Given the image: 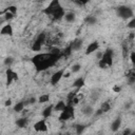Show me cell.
Instances as JSON below:
<instances>
[{
  "label": "cell",
  "instance_id": "cell-3",
  "mask_svg": "<svg viewBox=\"0 0 135 135\" xmlns=\"http://www.w3.org/2000/svg\"><path fill=\"white\" fill-rule=\"evenodd\" d=\"M113 58H114V52L112 49H108L103 52V55L100 60H98V65L101 69H107L112 66L113 64Z\"/></svg>",
  "mask_w": 135,
  "mask_h": 135
},
{
  "label": "cell",
  "instance_id": "cell-8",
  "mask_svg": "<svg viewBox=\"0 0 135 135\" xmlns=\"http://www.w3.org/2000/svg\"><path fill=\"white\" fill-rule=\"evenodd\" d=\"M34 130L36 132H47V124H46V118L40 119L34 123Z\"/></svg>",
  "mask_w": 135,
  "mask_h": 135
},
{
  "label": "cell",
  "instance_id": "cell-32",
  "mask_svg": "<svg viewBox=\"0 0 135 135\" xmlns=\"http://www.w3.org/2000/svg\"><path fill=\"white\" fill-rule=\"evenodd\" d=\"M122 133H123L124 135H130V134H132V133H133V131H132L131 129H126Z\"/></svg>",
  "mask_w": 135,
  "mask_h": 135
},
{
  "label": "cell",
  "instance_id": "cell-26",
  "mask_svg": "<svg viewBox=\"0 0 135 135\" xmlns=\"http://www.w3.org/2000/svg\"><path fill=\"white\" fill-rule=\"evenodd\" d=\"M80 70H81V65L79 63H74L72 65V68H71V72L72 73H78Z\"/></svg>",
  "mask_w": 135,
  "mask_h": 135
},
{
  "label": "cell",
  "instance_id": "cell-16",
  "mask_svg": "<svg viewBox=\"0 0 135 135\" xmlns=\"http://www.w3.org/2000/svg\"><path fill=\"white\" fill-rule=\"evenodd\" d=\"M27 124H28V118H26V117H21V118H18L16 120V126L20 129L27 127Z\"/></svg>",
  "mask_w": 135,
  "mask_h": 135
},
{
  "label": "cell",
  "instance_id": "cell-11",
  "mask_svg": "<svg viewBox=\"0 0 135 135\" xmlns=\"http://www.w3.org/2000/svg\"><path fill=\"white\" fill-rule=\"evenodd\" d=\"M0 34L2 36H13V34H14L13 26L9 23H7L5 25H2V27L0 30Z\"/></svg>",
  "mask_w": 135,
  "mask_h": 135
},
{
  "label": "cell",
  "instance_id": "cell-1",
  "mask_svg": "<svg viewBox=\"0 0 135 135\" xmlns=\"http://www.w3.org/2000/svg\"><path fill=\"white\" fill-rule=\"evenodd\" d=\"M59 58L58 53H42L33 57L32 61L35 64L37 71H43L54 65Z\"/></svg>",
  "mask_w": 135,
  "mask_h": 135
},
{
  "label": "cell",
  "instance_id": "cell-28",
  "mask_svg": "<svg viewBox=\"0 0 135 135\" xmlns=\"http://www.w3.org/2000/svg\"><path fill=\"white\" fill-rule=\"evenodd\" d=\"M101 110L103 111V112H108L110 109H111V105H110V102H103L102 104H101Z\"/></svg>",
  "mask_w": 135,
  "mask_h": 135
},
{
  "label": "cell",
  "instance_id": "cell-34",
  "mask_svg": "<svg viewBox=\"0 0 135 135\" xmlns=\"http://www.w3.org/2000/svg\"><path fill=\"white\" fill-rule=\"evenodd\" d=\"M79 4H85V3H88L90 0H76Z\"/></svg>",
  "mask_w": 135,
  "mask_h": 135
},
{
  "label": "cell",
  "instance_id": "cell-6",
  "mask_svg": "<svg viewBox=\"0 0 135 135\" xmlns=\"http://www.w3.org/2000/svg\"><path fill=\"white\" fill-rule=\"evenodd\" d=\"M45 42H46V35L44 33L39 34V36L36 38V40L34 41V43L32 45V50L34 52H39Z\"/></svg>",
  "mask_w": 135,
  "mask_h": 135
},
{
  "label": "cell",
  "instance_id": "cell-27",
  "mask_svg": "<svg viewBox=\"0 0 135 135\" xmlns=\"http://www.w3.org/2000/svg\"><path fill=\"white\" fill-rule=\"evenodd\" d=\"M5 11H6V12H11V13H13L14 15H16V14H17V6H15V5H8Z\"/></svg>",
  "mask_w": 135,
  "mask_h": 135
},
{
  "label": "cell",
  "instance_id": "cell-15",
  "mask_svg": "<svg viewBox=\"0 0 135 135\" xmlns=\"http://www.w3.org/2000/svg\"><path fill=\"white\" fill-rule=\"evenodd\" d=\"M63 19H64L65 22H68V23H73V22H75V20H76V14H75L74 12H68V13L64 14Z\"/></svg>",
  "mask_w": 135,
  "mask_h": 135
},
{
  "label": "cell",
  "instance_id": "cell-7",
  "mask_svg": "<svg viewBox=\"0 0 135 135\" xmlns=\"http://www.w3.org/2000/svg\"><path fill=\"white\" fill-rule=\"evenodd\" d=\"M64 73H65V69L63 68V69H60V70H58L57 72H55L52 76H51V79H50V82H51V84L52 85H56L62 78H63V76H64Z\"/></svg>",
  "mask_w": 135,
  "mask_h": 135
},
{
  "label": "cell",
  "instance_id": "cell-17",
  "mask_svg": "<svg viewBox=\"0 0 135 135\" xmlns=\"http://www.w3.org/2000/svg\"><path fill=\"white\" fill-rule=\"evenodd\" d=\"M97 22H98V19L96 16L90 15V16H86L84 18V23L88 25H95V24H97Z\"/></svg>",
  "mask_w": 135,
  "mask_h": 135
},
{
  "label": "cell",
  "instance_id": "cell-23",
  "mask_svg": "<svg viewBox=\"0 0 135 135\" xmlns=\"http://www.w3.org/2000/svg\"><path fill=\"white\" fill-rule=\"evenodd\" d=\"M47 101H50V95L49 94H42L38 98V102H40V103H45Z\"/></svg>",
  "mask_w": 135,
  "mask_h": 135
},
{
  "label": "cell",
  "instance_id": "cell-35",
  "mask_svg": "<svg viewBox=\"0 0 135 135\" xmlns=\"http://www.w3.org/2000/svg\"><path fill=\"white\" fill-rule=\"evenodd\" d=\"M4 104H5V107H9V105L12 104V101H11V99H7V100L5 101V103H4Z\"/></svg>",
  "mask_w": 135,
  "mask_h": 135
},
{
  "label": "cell",
  "instance_id": "cell-24",
  "mask_svg": "<svg viewBox=\"0 0 135 135\" xmlns=\"http://www.w3.org/2000/svg\"><path fill=\"white\" fill-rule=\"evenodd\" d=\"M13 63H14V58L11 57V56H7V57L4 59V61H3V64H4L6 68H11Z\"/></svg>",
  "mask_w": 135,
  "mask_h": 135
},
{
  "label": "cell",
  "instance_id": "cell-18",
  "mask_svg": "<svg viewBox=\"0 0 135 135\" xmlns=\"http://www.w3.org/2000/svg\"><path fill=\"white\" fill-rule=\"evenodd\" d=\"M54 111V104H51V105H47L44 110H42V117L43 118H49V117H51V115H52V112Z\"/></svg>",
  "mask_w": 135,
  "mask_h": 135
},
{
  "label": "cell",
  "instance_id": "cell-25",
  "mask_svg": "<svg viewBox=\"0 0 135 135\" xmlns=\"http://www.w3.org/2000/svg\"><path fill=\"white\" fill-rule=\"evenodd\" d=\"M127 26H128L130 30H135V16H134V17H132V18L128 21Z\"/></svg>",
  "mask_w": 135,
  "mask_h": 135
},
{
  "label": "cell",
  "instance_id": "cell-14",
  "mask_svg": "<svg viewBox=\"0 0 135 135\" xmlns=\"http://www.w3.org/2000/svg\"><path fill=\"white\" fill-rule=\"evenodd\" d=\"M81 112H82V114L85 115V116H92V115L95 113V110H94V108H93L91 104L86 103V104H84V105L81 108Z\"/></svg>",
  "mask_w": 135,
  "mask_h": 135
},
{
  "label": "cell",
  "instance_id": "cell-12",
  "mask_svg": "<svg viewBox=\"0 0 135 135\" xmlns=\"http://www.w3.org/2000/svg\"><path fill=\"white\" fill-rule=\"evenodd\" d=\"M70 46H71V49H72L73 52H74V51H79V50H81L82 46H83V41H82V39H80V38H76L75 40L72 41V43L70 44Z\"/></svg>",
  "mask_w": 135,
  "mask_h": 135
},
{
  "label": "cell",
  "instance_id": "cell-31",
  "mask_svg": "<svg viewBox=\"0 0 135 135\" xmlns=\"http://www.w3.org/2000/svg\"><path fill=\"white\" fill-rule=\"evenodd\" d=\"M95 54H96V59H97V60H100V59H101V57H102V55H103V52L98 50Z\"/></svg>",
  "mask_w": 135,
  "mask_h": 135
},
{
  "label": "cell",
  "instance_id": "cell-37",
  "mask_svg": "<svg viewBox=\"0 0 135 135\" xmlns=\"http://www.w3.org/2000/svg\"><path fill=\"white\" fill-rule=\"evenodd\" d=\"M36 102V98H31L28 100V103H35Z\"/></svg>",
  "mask_w": 135,
  "mask_h": 135
},
{
  "label": "cell",
  "instance_id": "cell-19",
  "mask_svg": "<svg viewBox=\"0 0 135 135\" xmlns=\"http://www.w3.org/2000/svg\"><path fill=\"white\" fill-rule=\"evenodd\" d=\"M66 105H68V104H66L63 100H59V101H57V102L54 104V111H56V112H61V111H63V110L65 109Z\"/></svg>",
  "mask_w": 135,
  "mask_h": 135
},
{
  "label": "cell",
  "instance_id": "cell-21",
  "mask_svg": "<svg viewBox=\"0 0 135 135\" xmlns=\"http://www.w3.org/2000/svg\"><path fill=\"white\" fill-rule=\"evenodd\" d=\"M73 85H74L76 89H81V88L84 85V79H83V77H78V78L74 81Z\"/></svg>",
  "mask_w": 135,
  "mask_h": 135
},
{
  "label": "cell",
  "instance_id": "cell-22",
  "mask_svg": "<svg viewBox=\"0 0 135 135\" xmlns=\"http://www.w3.org/2000/svg\"><path fill=\"white\" fill-rule=\"evenodd\" d=\"M2 17L4 18V20L8 21V20H12V19L15 17V15H14L13 13H11V12H6V11H4V12H2Z\"/></svg>",
  "mask_w": 135,
  "mask_h": 135
},
{
  "label": "cell",
  "instance_id": "cell-30",
  "mask_svg": "<svg viewBox=\"0 0 135 135\" xmlns=\"http://www.w3.org/2000/svg\"><path fill=\"white\" fill-rule=\"evenodd\" d=\"M130 60H131L132 64L135 65V52H131L130 53Z\"/></svg>",
  "mask_w": 135,
  "mask_h": 135
},
{
  "label": "cell",
  "instance_id": "cell-36",
  "mask_svg": "<svg viewBox=\"0 0 135 135\" xmlns=\"http://www.w3.org/2000/svg\"><path fill=\"white\" fill-rule=\"evenodd\" d=\"M71 73H72V72H66V71H65V73H64V76H63V78H68V77H70Z\"/></svg>",
  "mask_w": 135,
  "mask_h": 135
},
{
  "label": "cell",
  "instance_id": "cell-2",
  "mask_svg": "<svg viewBox=\"0 0 135 135\" xmlns=\"http://www.w3.org/2000/svg\"><path fill=\"white\" fill-rule=\"evenodd\" d=\"M43 13L46 14L47 16L53 17L55 20H60L61 18L64 17V9L59 3V0H51L50 4L46 6V8L43 9Z\"/></svg>",
  "mask_w": 135,
  "mask_h": 135
},
{
  "label": "cell",
  "instance_id": "cell-20",
  "mask_svg": "<svg viewBox=\"0 0 135 135\" xmlns=\"http://www.w3.org/2000/svg\"><path fill=\"white\" fill-rule=\"evenodd\" d=\"M25 104H26V102H24V101H18V102L14 105V109H13V110H14L16 113H21V112L24 110Z\"/></svg>",
  "mask_w": 135,
  "mask_h": 135
},
{
  "label": "cell",
  "instance_id": "cell-4",
  "mask_svg": "<svg viewBox=\"0 0 135 135\" xmlns=\"http://www.w3.org/2000/svg\"><path fill=\"white\" fill-rule=\"evenodd\" d=\"M116 14L122 20H130L132 17H134L133 9L128 5H119L116 8Z\"/></svg>",
  "mask_w": 135,
  "mask_h": 135
},
{
  "label": "cell",
  "instance_id": "cell-5",
  "mask_svg": "<svg viewBox=\"0 0 135 135\" xmlns=\"http://www.w3.org/2000/svg\"><path fill=\"white\" fill-rule=\"evenodd\" d=\"M74 116H75V110H74L73 104H68V105L65 107V109L60 112L59 120L64 122V121H68V120L73 119Z\"/></svg>",
  "mask_w": 135,
  "mask_h": 135
},
{
  "label": "cell",
  "instance_id": "cell-10",
  "mask_svg": "<svg viewBox=\"0 0 135 135\" xmlns=\"http://www.w3.org/2000/svg\"><path fill=\"white\" fill-rule=\"evenodd\" d=\"M17 79H18V75L11 68H7V70H6V83L11 84L14 80H17Z\"/></svg>",
  "mask_w": 135,
  "mask_h": 135
},
{
  "label": "cell",
  "instance_id": "cell-13",
  "mask_svg": "<svg viewBox=\"0 0 135 135\" xmlns=\"http://www.w3.org/2000/svg\"><path fill=\"white\" fill-rule=\"evenodd\" d=\"M121 123H122V119H121V117H116V118L112 121V123H111V126H110L111 131H112V132H117V131L120 129Z\"/></svg>",
  "mask_w": 135,
  "mask_h": 135
},
{
  "label": "cell",
  "instance_id": "cell-33",
  "mask_svg": "<svg viewBox=\"0 0 135 135\" xmlns=\"http://www.w3.org/2000/svg\"><path fill=\"white\" fill-rule=\"evenodd\" d=\"M120 90H121V88H120V86H118V85H115V86L113 88V91H114L115 93H119V92H120Z\"/></svg>",
  "mask_w": 135,
  "mask_h": 135
},
{
  "label": "cell",
  "instance_id": "cell-9",
  "mask_svg": "<svg viewBox=\"0 0 135 135\" xmlns=\"http://www.w3.org/2000/svg\"><path fill=\"white\" fill-rule=\"evenodd\" d=\"M98 50H99V42L98 41H93V42H90L88 44L84 54L85 55H91L93 53H96Z\"/></svg>",
  "mask_w": 135,
  "mask_h": 135
},
{
  "label": "cell",
  "instance_id": "cell-29",
  "mask_svg": "<svg viewBox=\"0 0 135 135\" xmlns=\"http://www.w3.org/2000/svg\"><path fill=\"white\" fill-rule=\"evenodd\" d=\"M84 130V126L83 124H77L76 126V133L77 134H81Z\"/></svg>",
  "mask_w": 135,
  "mask_h": 135
}]
</instances>
